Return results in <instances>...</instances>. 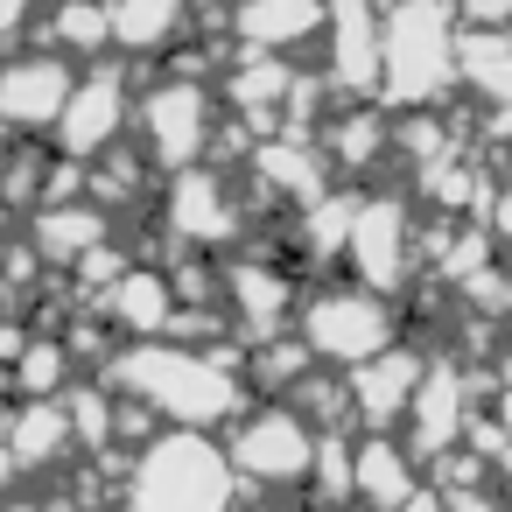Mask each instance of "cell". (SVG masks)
<instances>
[{
    "mask_svg": "<svg viewBox=\"0 0 512 512\" xmlns=\"http://www.w3.org/2000/svg\"><path fill=\"white\" fill-rule=\"evenodd\" d=\"M113 386H127L134 407L162 414V421H183V435L197 428H218L225 414L246 407V386L225 372V358H204V351H176V344H134L106 365Z\"/></svg>",
    "mask_w": 512,
    "mask_h": 512,
    "instance_id": "1",
    "label": "cell"
},
{
    "mask_svg": "<svg viewBox=\"0 0 512 512\" xmlns=\"http://www.w3.org/2000/svg\"><path fill=\"white\" fill-rule=\"evenodd\" d=\"M127 512H232V463L204 435H162L127 463Z\"/></svg>",
    "mask_w": 512,
    "mask_h": 512,
    "instance_id": "2",
    "label": "cell"
},
{
    "mask_svg": "<svg viewBox=\"0 0 512 512\" xmlns=\"http://www.w3.org/2000/svg\"><path fill=\"white\" fill-rule=\"evenodd\" d=\"M379 78L393 99L428 106L442 85H456V22L442 8H400L379 36Z\"/></svg>",
    "mask_w": 512,
    "mask_h": 512,
    "instance_id": "3",
    "label": "cell"
},
{
    "mask_svg": "<svg viewBox=\"0 0 512 512\" xmlns=\"http://www.w3.org/2000/svg\"><path fill=\"white\" fill-rule=\"evenodd\" d=\"M302 344H309V358H330V365L358 372V365H372V358L393 351V316L365 288H323L302 309Z\"/></svg>",
    "mask_w": 512,
    "mask_h": 512,
    "instance_id": "4",
    "label": "cell"
},
{
    "mask_svg": "<svg viewBox=\"0 0 512 512\" xmlns=\"http://www.w3.org/2000/svg\"><path fill=\"white\" fill-rule=\"evenodd\" d=\"M316 442H323V435L309 428L302 407H260V414H246V421L232 428L225 463H232V477H246V484H309Z\"/></svg>",
    "mask_w": 512,
    "mask_h": 512,
    "instance_id": "5",
    "label": "cell"
},
{
    "mask_svg": "<svg viewBox=\"0 0 512 512\" xmlns=\"http://www.w3.org/2000/svg\"><path fill=\"white\" fill-rule=\"evenodd\" d=\"M134 120H141V141H148V162H155V169H169V176L197 169V155H204V141H211V99H204L197 78H162V85L141 99Z\"/></svg>",
    "mask_w": 512,
    "mask_h": 512,
    "instance_id": "6",
    "label": "cell"
},
{
    "mask_svg": "<svg viewBox=\"0 0 512 512\" xmlns=\"http://www.w3.org/2000/svg\"><path fill=\"white\" fill-rule=\"evenodd\" d=\"M127 106H134V99H127V78H120V71H92V78H78L64 120H57V148H64L71 162L106 155V148L120 141V127H127Z\"/></svg>",
    "mask_w": 512,
    "mask_h": 512,
    "instance_id": "7",
    "label": "cell"
},
{
    "mask_svg": "<svg viewBox=\"0 0 512 512\" xmlns=\"http://www.w3.org/2000/svg\"><path fill=\"white\" fill-rule=\"evenodd\" d=\"M71 64L36 50V57H8V71H0V120L8 127H57L64 106H71Z\"/></svg>",
    "mask_w": 512,
    "mask_h": 512,
    "instance_id": "8",
    "label": "cell"
},
{
    "mask_svg": "<svg viewBox=\"0 0 512 512\" xmlns=\"http://www.w3.org/2000/svg\"><path fill=\"white\" fill-rule=\"evenodd\" d=\"M344 253H351V267H358L365 295L400 288V274H407V211H400V197H365Z\"/></svg>",
    "mask_w": 512,
    "mask_h": 512,
    "instance_id": "9",
    "label": "cell"
},
{
    "mask_svg": "<svg viewBox=\"0 0 512 512\" xmlns=\"http://www.w3.org/2000/svg\"><path fill=\"white\" fill-rule=\"evenodd\" d=\"M169 232L183 246H218V239L239 232V204H232L218 169H183L169 183Z\"/></svg>",
    "mask_w": 512,
    "mask_h": 512,
    "instance_id": "10",
    "label": "cell"
},
{
    "mask_svg": "<svg viewBox=\"0 0 512 512\" xmlns=\"http://www.w3.org/2000/svg\"><path fill=\"white\" fill-rule=\"evenodd\" d=\"M421 379H428L421 351H386V358L358 365V379H351V407H358L372 428H386V421H400V414L414 407Z\"/></svg>",
    "mask_w": 512,
    "mask_h": 512,
    "instance_id": "11",
    "label": "cell"
},
{
    "mask_svg": "<svg viewBox=\"0 0 512 512\" xmlns=\"http://www.w3.org/2000/svg\"><path fill=\"white\" fill-rule=\"evenodd\" d=\"M106 316L127 330V337H141V344H155L162 330H176V281L169 274H148V267H134L113 295H106Z\"/></svg>",
    "mask_w": 512,
    "mask_h": 512,
    "instance_id": "12",
    "label": "cell"
},
{
    "mask_svg": "<svg viewBox=\"0 0 512 512\" xmlns=\"http://www.w3.org/2000/svg\"><path fill=\"white\" fill-rule=\"evenodd\" d=\"M407 428H414L421 456L456 449V435H463V379H456V365H428V379H421V393L407 407Z\"/></svg>",
    "mask_w": 512,
    "mask_h": 512,
    "instance_id": "13",
    "label": "cell"
},
{
    "mask_svg": "<svg viewBox=\"0 0 512 512\" xmlns=\"http://www.w3.org/2000/svg\"><path fill=\"white\" fill-rule=\"evenodd\" d=\"M351 498H365L372 512H407L414 505V463L400 442L372 435L358 456H351Z\"/></svg>",
    "mask_w": 512,
    "mask_h": 512,
    "instance_id": "14",
    "label": "cell"
},
{
    "mask_svg": "<svg viewBox=\"0 0 512 512\" xmlns=\"http://www.w3.org/2000/svg\"><path fill=\"white\" fill-rule=\"evenodd\" d=\"M225 302H232V316L253 330V344H274V330H281V316H288V302H295V288H288V274H274V267H232L225 274Z\"/></svg>",
    "mask_w": 512,
    "mask_h": 512,
    "instance_id": "15",
    "label": "cell"
},
{
    "mask_svg": "<svg viewBox=\"0 0 512 512\" xmlns=\"http://www.w3.org/2000/svg\"><path fill=\"white\" fill-rule=\"evenodd\" d=\"M0 435H8L15 470H43V463H57L71 449V414H64V400H22Z\"/></svg>",
    "mask_w": 512,
    "mask_h": 512,
    "instance_id": "16",
    "label": "cell"
},
{
    "mask_svg": "<svg viewBox=\"0 0 512 512\" xmlns=\"http://www.w3.org/2000/svg\"><path fill=\"white\" fill-rule=\"evenodd\" d=\"M330 78L344 92H372L379 85V29H372L365 8H344L330 22Z\"/></svg>",
    "mask_w": 512,
    "mask_h": 512,
    "instance_id": "17",
    "label": "cell"
},
{
    "mask_svg": "<svg viewBox=\"0 0 512 512\" xmlns=\"http://www.w3.org/2000/svg\"><path fill=\"white\" fill-rule=\"evenodd\" d=\"M253 169H260L267 190H288L295 204H316V197H323V162H316V148H309L302 134H295V141H288V134H267V141L253 148Z\"/></svg>",
    "mask_w": 512,
    "mask_h": 512,
    "instance_id": "18",
    "label": "cell"
},
{
    "mask_svg": "<svg viewBox=\"0 0 512 512\" xmlns=\"http://www.w3.org/2000/svg\"><path fill=\"white\" fill-rule=\"evenodd\" d=\"M106 246V211H92V204H43L36 211V253L43 260H85V253H99Z\"/></svg>",
    "mask_w": 512,
    "mask_h": 512,
    "instance_id": "19",
    "label": "cell"
},
{
    "mask_svg": "<svg viewBox=\"0 0 512 512\" xmlns=\"http://www.w3.org/2000/svg\"><path fill=\"white\" fill-rule=\"evenodd\" d=\"M316 29H323V15L302 8V0H288V8H239L232 15V36L246 43V57H274V50H288V43L316 36Z\"/></svg>",
    "mask_w": 512,
    "mask_h": 512,
    "instance_id": "20",
    "label": "cell"
},
{
    "mask_svg": "<svg viewBox=\"0 0 512 512\" xmlns=\"http://www.w3.org/2000/svg\"><path fill=\"white\" fill-rule=\"evenodd\" d=\"M106 22H113V43L134 50V57H155V50H169V43L183 36V8H176V0H134V8H106Z\"/></svg>",
    "mask_w": 512,
    "mask_h": 512,
    "instance_id": "21",
    "label": "cell"
},
{
    "mask_svg": "<svg viewBox=\"0 0 512 512\" xmlns=\"http://www.w3.org/2000/svg\"><path fill=\"white\" fill-rule=\"evenodd\" d=\"M456 78H470L484 99H512V43H498V36H456Z\"/></svg>",
    "mask_w": 512,
    "mask_h": 512,
    "instance_id": "22",
    "label": "cell"
},
{
    "mask_svg": "<svg viewBox=\"0 0 512 512\" xmlns=\"http://www.w3.org/2000/svg\"><path fill=\"white\" fill-rule=\"evenodd\" d=\"M64 379H71V351H64V337H29V351L15 358V386H22L29 400H57Z\"/></svg>",
    "mask_w": 512,
    "mask_h": 512,
    "instance_id": "23",
    "label": "cell"
},
{
    "mask_svg": "<svg viewBox=\"0 0 512 512\" xmlns=\"http://www.w3.org/2000/svg\"><path fill=\"white\" fill-rule=\"evenodd\" d=\"M351 225H358V197H337V190H323V197L309 204V225H302V239H309V253H316V260H330V253H344V246H351Z\"/></svg>",
    "mask_w": 512,
    "mask_h": 512,
    "instance_id": "24",
    "label": "cell"
},
{
    "mask_svg": "<svg viewBox=\"0 0 512 512\" xmlns=\"http://www.w3.org/2000/svg\"><path fill=\"white\" fill-rule=\"evenodd\" d=\"M50 36H57L71 57H106V43H113V22H106V8H64V15L50 22Z\"/></svg>",
    "mask_w": 512,
    "mask_h": 512,
    "instance_id": "25",
    "label": "cell"
},
{
    "mask_svg": "<svg viewBox=\"0 0 512 512\" xmlns=\"http://www.w3.org/2000/svg\"><path fill=\"white\" fill-rule=\"evenodd\" d=\"M330 148H337L344 169H365V162L379 155V120H372V113H344L337 134H330Z\"/></svg>",
    "mask_w": 512,
    "mask_h": 512,
    "instance_id": "26",
    "label": "cell"
},
{
    "mask_svg": "<svg viewBox=\"0 0 512 512\" xmlns=\"http://www.w3.org/2000/svg\"><path fill=\"white\" fill-rule=\"evenodd\" d=\"M442 512H498V505H491L484 491H449V498H442Z\"/></svg>",
    "mask_w": 512,
    "mask_h": 512,
    "instance_id": "27",
    "label": "cell"
},
{
    "mask_svg": "<svg viewBox=\"0 0 512 512\" xmlns=\"http://www.w3.org/2000/svg\"><path fill=\"white\" fill-rule=\"evenodd\" d=\"M22 22H29V15H22V8H15V0H8V8H0V36H15V29H22Z\"/></svg>",
    "mask_w": 512,
    "mask_h": 512,
    "instance_id": "28",
    "label": "cell"
},
{
    "mask_svg": "<svg viewBox=\"0 0 512 512\" xmlns=\"http://www.w3.org/2000/svg\"><path fill=\"white\" fill-rule=\"evenodd\" d=\"M15 484V456H8V435H0V491Z\"/></svg>",
    "mask_w": 512,
    "mask_h": 512,
    "instance_id": "29",
    "label": "cell"
},
{
    "mask_svg": "<svg viewBox=\"0 0 512 512\" xmlns=\"http://www.w3.org/2000/svg\"><path fill=\"white\" fill-rule=\"evenodd\" d=\"M498 239H512V197L498 204Z\"/></svg>",
    "mask_w": 512,
    "mask_h": 512,
    "instance_id": "30",
    "label": "cell"
},
{
    "mask_svg": "<svg viewBox=\"0 0 512 512\" xmlns=\"http://www.w3.org/2000/svg\"><path fill=\"white\" fill-rule=\"evenodd\" d=\"M498 470H505V477H512V442H505V449H498Z\"/></svg>",
    "mask_w": 512,
    "mask_h": 512,
    "instance_id": "31",
    "label": "cell"
},
{
    "mask_svg": "<svg viewBox=\"0 0 512 512\" xmlns=\"http://www.w3.org/2000/svg\"><path fill=\"white\" fill-rule=\"evenodd\" d=\"M505 400H512V358H505Z\"/></svg>",
    "mask_w": 512,
    "mask_h": 512,
    "instance_id": "32",
    "label": "cell"
},
{
    "mask_svg": "<svg viewBox=\"0 0 512 512\" xmlns=\"http://www.w3.org/2000/svg\"><path fill=\"white\" fill-rule=\"evenodd\" d=\"M0 71H8V57H0Z\"/></svg>",
    "mask_w": 512,
    "mask_h": 512,
    "instance_id": "33",
    "label": "cell"
}]
</instances>
